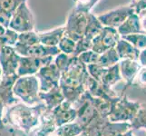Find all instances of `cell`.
I'll return each instance as SVG.
<instances>
[{"label": "cell", "mask_w": 146, "mask_h": 136, "mask_svg": "<svg viewBox=\"0 0 146 136\" xmlns=\"http://www.w3.org/2000/svg\"><path fill=\"white\" fill-rule=\"evenodd\" d=\"M116 136H134L133 134V129H130L127 132H125L123 133H121V134H118Z\"/></svg>", "instance_id": "38"}, {"label": "cell", "mask_w": 146, "mask_h": 136, "mask_svg": "<svg viewBox=\"0 0 146 136\" xmlns=\"http://www.w3.org/2000/svg\"><path fill=\"white\" fill-rule=\"evenodd\" d=\"M79 136H85V135H84V133H82V134H81V135H79Z\"/></svg>", "instance_id": "41"}, {"label": "cell", "mask_w": 146, "mask_h": 136, "mask_svg": "<svg viewBox=\"0 0 146 136\" xmlns=\"http://www.w3.org/2000/svg\"><path fill=\"white\" fill-rule=\"evenodd\" d=\"M40 99L46 104V106L51 111L59 106L64 101H65L60 85L52 88L46 93H40Z\"/></svg>", "instance_id": "18"}, {"label": "cell", "mask_w": 146, "mask_h": 136, "mask_svg": "<svg viewBox=\"0 0 146 136\" xmlns=\"http://www.w3.org/2000/svg\"><path fill=\"white\" fill-rule=\"evenodd\" d=\"M37 33L41 44L46 46H58L61 39L64 36V26L56 27L50 31Z\"/></svg>", "instance_id": "21"}, {"label": "cell", "mask_w": 146, "mask_h": 136, "mask_svg": "<svg viewBox=\"0 0 146 136\" xmlns=\"http://www.w3.org/2000/svg\"><path fill=\"white\" fill-rule=\"evenodd\" d=\"M133 13H135V9L131 3L99 15L97 17L104 27L117 29Z\"/></svg>", "instance_id": "8"}, {"label": "cell", "mask_w": 146, "mask_h": 136, "mask_svg": "<svg viewBox=\"0 0 146 136\" xmlns=\"http://www.w3.org/2000/svg\"><path fill=\"white\" fill-rule=\"evenodd\" d=\"M16 52L21 56H35V57H55L61 53L58 46H46L41 43H38L29 47H22L20 45L15 44L14 46Z\"/></svg>", "instance_id": "13"}, {"label": "cell", "mask_w": 146, "mask_h": 136, "mask_svg": "<svg viewBox=\"0 0 146 136\" xmlns=\"http://www.w3.org/2000/svg\"><path fill=\"white\" fill-rule=\"evenodd\" d=\"M131 126L133 130L143 129L146 131V103H141V107L131 123Z\"/></svg>", "instance_id": "26"}, {"label": "cell", "mask_w": 146, "mask_h": 136, "mask_svg": "<svg viewBox=\"0 0 146 136\" xmlns=\"http://www.w3.org/2000/svg\"><path fill=\"white\" fill-rule=\"evenodd\" d=\"M58 48L61 53L66 54L69 55H74L75 49H76V42H74L71 38L64 36L58 44Z\"/></svg>", "instance_id": "28"}, {"label": "cell", "mask_w": 146, "mask_h": 136, "mask_svg": "<svg viewBox=\"0 0 146 136\" xmlns=\"http://www.w3.org/2000/svg\"><path fill=\"white\" fill-rule=\"evenodd\" d=\"M134 1H136V0H134Z\"/></svg>", "instance_id": "42"}, {"label": "cell", "mask_w": 146, "mask_h": 136, "mask_svg": "<svg viewBox=\"0 0 146 136\" xmlns=\"http://www.w3.org/2000/svg\"><path fill=\"white\" fill-rule=\"evenodd\" d=\"M141 67L142 65L139 61H135V60H121L119 62L120 73L123 80L125 82L126 87L133 85Z\"/></svg>", "instance_id": "16"}, {"label": "cell", "mask_w": 146, "mask_h": 136, "mask_svg": "<svg viewBox=\"0 0 146 136\" xmlns=\"http://www.w3.org/2000/svg\"><path fill=\"white\" fill-rule=\"evenodd\" d=\"M18 75H7V76H2L1 82H0V97L6 105V108L11 106V105L19 102V100L16 97L14 94V85L15 83L18 79Z\"/></svg>", "instance_id": "15"}, {"label": "cell", "mask_w": 146, "mask_h": 136, "mask_svg": "<svg viewBox=\"0 0 146 136\" xmlns=\"http://www.w3.org/2000/svg\"><path fill=\"white\" fill-rule=\"evenodd\" d=\"M26 2L27 0H0V25L7 29L13 14Z\"/></svg>", "instance_id": "17"}, {"label": "cell", "mask_w": 146, "mask_h": 136, "mask_svg": "<svg viewBox=\"0 0 146 136\" xmlns=\"http://www.w3.org/2000/svg\"><path fill=\"white\" fill-rule=\"evenodd\" d=\"M84 133L83 128L76 122L69 123L57 127L55 130V136H79Z\"/></svg>", "instance_id": "24"}, {"label": "cell", "mask_w": 146, "mask_h": 136, "mask_svg": "<svg viewBox=\"0 0 146 136\" xmlns=\"http://www.w3.org/2000/svg\"><path fill=\"white\" fill-rule=\"evenodd\" d=\"M40 43L38 33L35 31L25 32L18 34V40L16 44L20 45L22 47H29Z\"/></svg>", "instance_id": "25"}, {"label": "cell", "mask_w": 146, "mask_h": 136, "mask_svg": "<svg viewBox=\"0 0 146 136\" xmlns=\"http://www.w3.org/2000/svg\"><path fill=\"white\" fill-rule=\"evenodd\" d=\"M99 1L100 0H73L74 4V8L85 14H89Z\"/></svg>", "instance_id": "30"}, {"label": "cell", "mask_w": 146, "mask_h": 136, "mask_svg": "<svg viewBox=\"0 0 146 136\" xmlns=\"http://www.w3.org/2000/svg\"><path fill=\"white\" fill-rule=\"evenodd\" d=\"M54 56H21L17 69V75L19 77L27 76V75H36L44 65L54 62Z\"/></svg>", "instance_id": "11"}, {"label": "cell", "mask_w": 146, "mask_h": 136, "mask_svg": "<svg viewBox=\"0 0 146 136\" xmlns=\"http://www.w3.org/2000/svg\"><path fill=\"white\" fill-rule=\"evenodd\" d=\"M21 55H19L14 46L6 45L0 52V66H1L3 76L13 75L17 74V69Z\"/></svg>", "instance_id": "12"}, {"label": "cell", "mask_w": 146, "mask_h": 136, "mask_svg": "<svg viewBox=\"0 0 146 136\" xmlns=\"http://www.w3.org/2000/svg\"><path fill=\"white\" fill-rule=\"evenodd\" d=\"M2 76H3V72H2V69H1V66H0V82H1V79H2Z\"/></svg>", "instance_id": "40"}, {"label": "cell", "mask_w": 146, "mask_h": 136, "mask_svg": "<svg viewBox=\"0 0 146 136\" xmlns=\"http://www.w3.org/2000/svg\"><path fill=\"white\" fill-rule=\"evenodd\" d=\"M141 107V103L128 99L126 95L121 96L113 103L108 120L112 123H132Z\"/></svg>", "instance_id": "4"}, {"label": "cell", "mask_w": 146, "mask_h": 136, "mask_svg": "<svg viewBox=\"0 0 146 136\" xmlns=\"http://www.w3.org/2000/svg\"><path fill=\"white\" fill-rule=\"evenodd\" d=\"M123 80L122 75L120 73L119 64L111 66L109 68H105V71L103 74V77L101 79V84H103L106 87L113 89L118 83Z\"/></svg>", "instance_id": "22"}, {"label": "cell", "mask_w": 146, "mask_h": 136, "mask_svg": "<svg viewBox=\"0 0 146 136\" xmlns=\"http://www.w3.org/2000/svg\"><path fill=\"white\" fill-rule=\"evenodd\" d=\"M87 15L73 8L68 14L64 26V36L71 38L76 43L80 41L83 38L86 28Z\"/></svg>", "instance_id": "5"}, {"label": "cell", "mask_w": 146, "mask_h": 136, "mask_svg": "<svg viewBox=\"0 0 146 136\" xmlns=\"http://www.w3.org/2000/svg\"><path fill=\"white\" fill-rule=\"evenodd\" d=\"M140 17V22H141V27H142V30L144 34H146V9L138 14Z\"/></svg>", "instance_id": "34"}, {"label": "cell", "mask_w": 146, "mask_h": 136, "mask_svg": "<svg viewBox=\"0 0 146 136\" xmlns=\"http://www.w3.org/2000/svg\"><path fill=\"white\" fill-rule=\"evenodd\" d=\"M115 49L120 57V61L121 60H135V61L139 60L141 51L123 37L120 38Z\"/></svg>", "instance_id": "20"}, {"label": "cell", "mask_w": 146, "mask_h": 136, "mask_svg": "<svg viewBox=\"0 0 146 136\" xmlns=\"http://www.w3.org/2000/svg\"><path fill=\"white\" fill-rule=\"evenodd\" d=\"M90 74L87 65L74 56L68 68L61 73L59 85L67 102L75 103L87 91V83Z\"/></svg>", "instance_id": "2"}, {"label": "cell", "mask_w": 146, "mask_h": 136, "mask_svg": "<svg viewBox=\"0 0 146 136\" xmlns=\"http://www.w3.org/2000/svg\"><path fill=\"white\" fill-rule=\"evenodd\" d=\"M104 26L99 21L98 17H95L94 14L89 13L87 15V25L84 34L83 38L76 43V49L74 56H78L80 54L91 49L93 40L100 34Z\"/></svg>", "instance_id": "7"}, {"label": "cell", "mask_w": 146, "mask_h": 136, "mask_svg": "<svg viewBox=\"0 0 146 136\" xmlns=\"http://www.w3.org/2000/svg\"><path fill=\"white\" fill-rule=\"evenodd\" d=\"M99 54L95 53L94 51H93L92 49L87 50L82 54H80L78 55L79 60L82 63H84L85 65H89V64H97L98 58H99Z\"/></svg>", "instance_id": "31"}, {"label": "cell", "mask_w": 146, "mask_h": 136, "mask_svg": "<svg viewBox=\"0 0 146 136\" xmlns=\"http://www.w3.org/2000/svg\"><path fill=\"white\" fill-rule=\"evenodd\" d=\"M119 62H120V57L116 52V49L112 48L99 55L97 64L103 67L109 68L111 66H113V65L119 64Z\"/></svg>", "instance_id": "23"}, {"label": "cell", "mask_w": 146, "mask_h": 136, "mask_svg": "<svg viewBox=\"0 0 146 136\" xmlns=\"http://www.w3.org/2000/svg\"><path fill=\"white\" fill-rule=\"evenodd\" d=\"M123 38L131 43L135 48L139 49L140 51H143V49L146 48V34L144 33L130 34V36H123Z\"/></svg>", "instance_id": "27"}, {"label": "cell", "mask_w": 146, "mask_h": 136, "mask_svg": "<svg viewBox=\"0 0 146 136\" xmlns=\"http://www.w3.org/2000/svg\"><path fill=\"white\" fill-rule=\"evenodd\" d=\"M121 36L116 28L104 27L100 34L93 40L91 49L101 54L107 50L115 48Z\"/></svg>", "instance_id": "9"}, {"label": "cell", "mask_w": 146, "mask_h": 136, "mask_svg": "<svg viewBox=\"0 0 146 136\" xmlns=\"http://www.w3.org/2000/svg\"><path fill=\"white\" fill-rule=\"evenodd\" d=\"M8 132L10 133V136H27L26 134H24L23 133H20L18 131L13 130V129H8ZM52 136H55V134L54 133Z\"/></svg>", "instance_id": "37"}, {"label": "cell", "mask_w": 146, "mask_h": 136, "mask_svg": "<svg viewBox=\"0 0 146 136\" xmlns=\"http://www.w3.org/2000/svg\"><path fill=\"white\" fill-rule=\"evenodd\" d=\"M39 80L40 93H46L52 88L59 85L61 71L54 62L44 65L36 74Z\"/></svg>", "instance_id": "10"}, {"label": "cell", "mask_w": 146, "mask_h": 136, "mask_svg": "<svg viewBox=\"0 0 146 136\" xmlns=\"http://www.w3.org/2000/svg\"><path fill=\"white\" fill-rule=\"evenodd\" d=\"M138 61L142 66H146V48L143 49V51H141Z\"/></svg>", "instance_id": "36"}, {"label": "cell", "mask_w": 146, "mask_h": 136, "mask_svg": "<svg viewBox=\"0 0 146 136\" xmlns=\"http://www.w3.org/2000/svg\"><path fill=\"white\" fill-rule=\"evenodd\" d=\"M55 124L57 127L64 124L75 122L77 117V111L74 104L67 102L66 100L52 111Z\"/></svg>", "instance_id": "14"}, {"label": "cell", "mask_w": 146, "mask_h": 136, "mask_svg": "<svg viewBox=\"0 0 146 136\" xmlns=\"http://www.w3.org/2000/svg\"><path fill=\"white\" fill-rule=\"evenodd\" d=\"M6 28H5L3 26H1V25H0V37H1L3 34H5V32H6Z\"/></svg>", "instance_id": "39"}, {"label": "cell", "mask_w": 146, "mask_h": 136, "mask_svg": "<svg viewBox=\"0 0 146 136\" xmlns=\"http://www.w3.org/2000/svg\"><path fill=\"white\" fill-rule=\"evenodd\" d=\"M51 112L44 103L30 106L22 102H17L7 108L3 123L8 129L32 136L42 125L44 119Z\"/></svg>", "instance_id": "1"}, {"label": "cell", "mask_w": 146, "mask_h": 136, "mask_svg": "<svg viewBox=\"0 0 146 136\" xmlns=\"http://www.w3.org/2000/svg\"><path fill=\"white\" fill-rule=\"evenodd\" d=\"M13 91L20 102L30 106L43 103L40 99V84L36 75L18 77Z\"/></svg>", "instance_id": "3"}, {"label": "cell", "mask_w": 146, "mask_h": 136, "mask_svg": "<svg viewBox=\"0 0 146 136\" xmlns=\"http://www.w3.org/2000/svg\"><path fill=\"white\" fill-rule=\"evenodd\" d=\"M133 85L137 86L138 88L146 89V66L141 67Z\"/></svg>", "instance_id": "32"}, {"label": "cell", "mask_w": 146, "mask_h": 136, "mask_svg": "<svg viewBox=\"0 0 146 136\" xmlns=\"http://www.w3.org/2000/svg\"><path fill=\"white\" fill-rule=\"evenodd\" d=\"M35 17L27 6V3H23L16 10L10 20L9 27L18 34L34 31L35 30Z\"/></svg>", "instance_id": "6"}, {"label": "cell", "mask_w": 146, "mask_h": 136, "mask_svg": "<svg viewBox=\"0 0 146 136\" xmlns=\"http://www.w3.org/2000/svg\"><path fill=\"white\" fill-rule=\"evenodd\" d=\"M73 57H74V55H69L64 53H60L54 57V63L62 73L64 70H66L68 68V66L73 60Z\"/></svg>", "instance_id": "29"}, {"label": "cell", "mask_w": 146, "mask_h": 136, "mask_svg": "<svg viewBox=\"0 0 146 136\" xmlns=\"http://www.w3.org/2000/svg\"><path fill=\"white\" fill-rule=\"evenodd\" d=\"M117 31L121 36V37L130 36V34L143 33L142 30V27H141L139 15L136 13H133V15H131V16L117 28Z\"/></svg>", "instance_id": "19"}, {"label": "cell", "mask_w": 146, "mask_h": 136, "mask_svg": "<svg viewBox=\"0 0 146 136\" xmlns=\"http://www.w3.org/2000/svg\"><path fill=\"white\" fill-rule=\"evenodd\" d=\"M132 5L133 6L136 14H139L146 9V0H136V1L133 0Z\"/></svg>", "instance_id": "33"}, {"label": "cell", "mask_w": 146, "mask_h": 136, "mask_svg": "<svg viewBox=\"0 0 146 136\" xmlns=\"http://www.w3.org/2000/svg\"><path fill=\"white\" fill-rule=\"evenodd\" d=\"M6 109V105H5L3 100L0 97V130L4 129L5 125H4V123H3V118H4V111Z\"/></svg>", "instance_id": "35"}]
</instances>
